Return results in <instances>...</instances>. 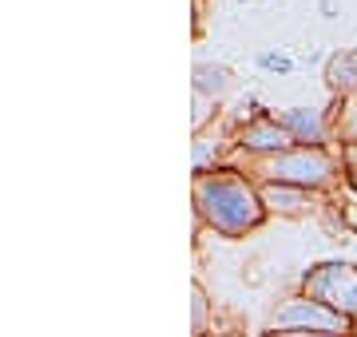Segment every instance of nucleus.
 I'll list each match as a JSON object with an SVG mask.
<instances>
[{"instance_id":"obj_1","label":"nucleus","mask_w":357,"mask_h":337,"mask_svg":"<svg viewBox=\"0 0 357 337\" xmlns=\"http://www.w3.org/2000/svg\"><path fill=\"white\" fill-rule=\"evenodd\" d=\"M195 214L218 238H246L266 222L258 182L238 167H218L195 179Z\"/></svg>"},{"instance_id":"obj_2","label":"nucleus","mask_w":357,"mask_h":337,"mask_svg":"<svg viewBox=\"0 0 357 337\" xmlns=\"http://www.w3.org/2000/svg\"><path fill=\"white\" fill-rule=\"evenodd\" d=\"M238 171H246L255 182H286V187H298L310 195H326L345 179L337 147H290L286 155L246 163Z\"/></svg>"},{"instance_id":"obj_3","label":"nucleus","mask_w":357,"mask_h":337,"mask_svg":"<svg viewBox=\"0 0 357 337\" xmlns=\"http://www.w3.org/2000/svg\"><path fill=\"white\" fill-rule=\"evenodd\" d=\"M270 337L286 334H326V337H349V318L333 313L330 306L306 298V294H290L274 306V313L266 318Z\"/></svg>"},{"instance_id":"obj_4","label":"nucleus","mask_w":357,"mask_h":337,"mask_svg":"<svg viewBox=\"0 0 357 337\" xmlns=\"http://www.w3.org/2000/svg\"><path fill=\"white\" fill-rule=\"evenodd\" d=\"M298 294H306V298L321 301V306H330L333 313H342L354 322L357 318V266L354 262H318V266H310L302 274V282H298Z\"/></svg>"},{"instance_id":"obj_5","label":"nucleus","mask_w":357,"mask_h":337,"mask_svg":"<svg viewBox=\"0 0 357 337\" xmlns=\"http://www.w3.org/2000/svg\"><path fill=\"white\" fill-rule=\"evenodd\" d=\"M294 147V139L286 135L282 119L274 111H262L255 123H246L238 135H234V155H243L246 163H262V159L286 155Z\"/></svg>"},{"instance_id":"obj_6","label":"nucleus","mask_w":357,"mask_h":337,"mask_svg":"<svg viewBox=\"0 0 357 337\" xmlns=\"http://www.w3.org/2000/svg\"><path fill=\"white\" fill-rule=\"evenodd\" d=\"M286 135L294 139V147H333V131H330V111L321 107H286L278 111Z\"/></svg>"},{"instance_id":"obj_7","label":"nucleus","mask_w":357,"mask_h":337,"mask_svg":"<svg viewBox=\"0 0 357 337\" xmlns=\"http://www.w3.org/2000/svg\"><path fill=\"white\" fill-rule=\"evenodd\" d=\"M258 198H262L266 219H306L321 195H310V191H298L286 182H258Z\"/></svg>"},{"instance_id":"obj_8","label":"nucleus","mask_w":357,"mask_h":337,"mask_svg":"<svg viewBox=\"0 0 357 337\" xmlns=\"http://www.w3.org/2000/svg\"><path fill=\"white\" fill-rule=\"evenodd\" d=\"M326 88L333 91V100L357 95V48L333 52L330 60H326Z\"/></svg>"},{"instance_id":"obj_9","label":"nucleus","mask_w":357,"mask_h":337,"mask_svg":"<svg viewBox=\"0 0 357 337\" xmlns=\"http://www.w3.org/2000/svg\"><path fill=\"white\" fill-rule=\"evenodd\" d=\"M330 131H333V147H337V151L357 147V95H349V100H333Z\"/></svg>"},{"instance_id":"obj_10","label":"nucleus","mask_w":357,"mask_h":337,"mask_svg":"<svg viewBox=\"0 0 357 337\" xmlns=\"http://www.w3.org/2000/svg\"><path fill=\"white\" fill-rule=\"evenodd\" d=\"M230 68L227 64H199L195 68V95H206V100H222L230 91Z\"/></svg>"},{"instance_id":"obj_11","label":"nucleus","mask_w":357,"mask_h":337,"mask_svg":"<svg viewBox=\"0 0 357 337\" xmlns=\"http://www.w3.org/2000/svg\"><path fill=\"white\" fill-rule=\"evenodd\" d=\"M227 147H234V143L199 135V139H195V175H211V171L227 167V163H222V151H227Z\"/></svg>"},{"instance_id":"obj_12","label":"nucleus","mask_w":357,"mask_h":337,"mask_svg":"<svg viewBox=\"0 0 357 337\" xmlns=\"http://www.w3.org/2000/svg\"><path fill=\"white\" fill-rule=\"evenodd\" d=\"M262 72H270V76H290L294 72V60L286 52H258V60H255Z\"/></svg>"},{"instance_id":"obj_13","label":"nucleus","mask_w":357,"mask_h":337,"mask_svg":"<svg viewBox=\"0 0 357 337\" xmlns=\"http://www.w3.org/2000/svg\"><path fill=\"white\" fill-rule=\"evenodd\" d=\"M211 329V301H206V290L195 282V337H206Z\"/></svg>"},{"instance_id":"obj_14","label":"nucleus","mask_w":357,"mask_h":337,"mask_svg":"<svg viewBox=\"0 0 357 337\" xmlns=\"http://www.w3.org/2000/svg\"><path fill=\"white\" fill-rule=\"evenodd\" d=\"M342 155V171L345 175H357V147H345V151H337Z\"/></svg>"},{"instance_id":"obj_15","label":"nucleus","mask_w":357,"mask_h":337,"mask_svg":"<svg viewBox=\"0 0 357 337\" xmlns=\"http://www.w3.org/2000/svg\"><path fill=\"white\" fill-rule=\"evenodd\" d=\"M270 337V334H266ZM286 337H326V334H286Z\"/></svg>"},{"instance_id":"obj_16","label":"nucleus","mask_w":357,"mask_h":337,"mask_svg":"<svg viewBox=\"0 0 357 337\" xmlns=\"http://www.w3.org/2000/svg\"><path fill=\"white\" fill-rule=\"evenodd\" d=\"M349 337H357V318H354V322H349Z\"/></svg>"}]
</instances>
